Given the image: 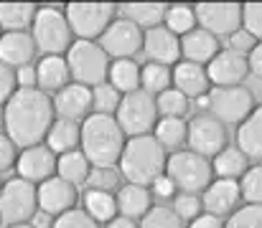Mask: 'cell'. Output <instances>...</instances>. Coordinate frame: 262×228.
<instances>
[{
    "instance_id": "cell-1",
    "label": "cell",
    "mask_w": 262,
    "mask_h": 228,
    "mask_svg": "<svg viewBox=\"0 0 262 228\" xmlns=\"http://www.w3.org/2000/svg\"><path fill=\"white\" fill-rule=\"evenodd\" d=\"M3 114H5L3 130L15 147L41 145L56 119L54 96L41 91L38 86L15 89L13 96L3 104Z\"/></svg>"
},
{
    "instance_id": "cell-2",
    "label": "cell",
    "mask_w": 262,
    "mask_h": 228,
    "mask_svg": "<svg viewBox=\"0 0 262 228\" xmlns=\"http://www.w3.org/2000/svg\"><path fill=\"white\" fill-rule=\"evenodd\" d=\"M79 130H82L79 150L87 155L92 167H117L120 155H122L125 142H127L117 119L112 114L92 112L79 124Z\"/></svg>"
},
{
    "instance_id": "cell-3",
    "label": "cell",
    "mask_w": 262,
    "mask_h": 228,
    "mask_svg": "<svg viewBox=\"0 0 262 228\" xmlns=\"http://www.w3.org/2000/svg\"><path fill=\"white\" fill-rule=\"evenodd\" d=\"M166 160H168L166 147L153 135H140V137H127L117 167L127 183L150 188L156 178L166 175Z\"/></svg>"
},
{
    "instance_id": "cell-4",
    "label": "cell",
    "mask_w": 262,
    "mask_h": 228,
    "mask_svg": "<svg viewBox=\"0 0 262 228\" xmlns=\"http://www.w3.org/2000/svg\"><path fill=\"white\" fill-rule=\"evenodd\" d=\"M31 36L36 41V48L43 56H64L69 51V46L74 43V33L69 28V20L64 15V8L56 5H38L33 26H31Z\"/></svg>"
},
{
    "instance_id": "cell-5",
    "label": "cell",
    "mask_w": 262,
    "mask_h": 228,
    "mask_svg": "<svg viewBox=\"0 0 262 228\" xmlns=\"http://www.w3.org/2000/svg\"><path fill=\"white\" fill-rule=\"evenodd\" d=\"M64 15L69 20L74 38L97 41L107 31V26L117 18V3L115 0H72L64 5Z\"/></svg>"
},
{
    "instance_id": "cell-6",
    "label": "cell",
    "mask_w": 262,
    "mask_h": 228,
    "mask_svg": "<svg viewBox=\"0 0 262 228\" xmlns=\"http://www.w3.org/2000/svg\"><path fill=\"white\" fill-rule=\"evenodd\" d=\"M64 59H67L72 81L84 84V86H97V84L107 81V71H110V61L112 59L102 51V46L97 41L74 38V43L69 46Z\"/></svg>"
},
{
    "instance_id": "cell-7",
    "label": "cell",
    "mask_w": 262,
    "mask_h": 228,
    "mask_svg": "<svg viewBox=\"0 0 262 228\" xmlns=\"http://www.w3.org/2000/svg\"><path fill=\"white\" fill-rule=\"evenodd\" d=\"M158 117L161 114H158V107H156V96L148 94L145 89H135L130 94H122L120 107L115 112V119L122 127L125 137L150 135Z\"/></svg>"
},
{
    "instance_id": "cell-8",
    "label": "cell",
    "mask_w": 262,
    "mask_h": 228,
    "mask_svg": "<svg viewBox=\"0 0 262 228\" xmlns=\"http://www.w3.org/2000/svg\"><path fill=\"white\" fill-rule=\"evenodd\" d=\"M166 175L181 193H204L214 180L211 162L191 150H173L166 160Z\"/></svg>"
},
{
    "instance_id": "cell-9",
    "label": "cell",
    "mask_w": 262,
    "mask_h": 228,
    "mask_svg": "<svg viewBox=\"0 0 262 228\" xmlns=\"http://www.w3.org/2000/svg\"><path fill=\"white\" fill-rule=\"evenodd\" d=\"M196 26L216 38H229L242 28V3L239 0H199L193 3Z\"/></svg>"
},
{
    "instance_id": "cell-10",
    "label": "cell",
    "mask_w": 262,
    "mask_h": 228,
    "mask_svg": "<svg viewBox=\"0 0 262 228\" xmlns=\"http://www.w3.org/2000/svg\"><path fill=\"white\" fill-rule=\"evenodd\" d=\"M36 213H38V193H36L33 183H28L23 178H13V180L3 183V188H0V221H5L8 226L28 223Z\"/></svg>"
},
{
    "instance_id": "cell-11",
    "label": "cell",
    "mask_w": 262,
    "mask_h": 228,
    "mask_svg": "<svg viewBox=\"0 0 262 228\" xmlns=\"http://www.w3.org/2000/svg\"><path fill=\"white\" fill-rule=\"evenodd\" d=\"M206 109L222 124H242L255 109V96L245 86H214L206 94Z\"/></svg>"
},
{
    "instance_id": "cell-12",
    "label": "cell",
    "mask_w": 262,
    "mask_h": 228,
    "mask_svg": "<svg viewBox=\"0 0 262 228\" xmlns=\"http://www.w3.org/2000/svg\"><path fill=\"white\" fill-rule=\"evenodd\" d=\"M97 43L102 46V51L115 61V59H133L140 48H143V28H138L133 20L117 15L107 31L97 38Z\"/></svg>"
},
{
    "instance_id": "cell-13",
    "label": "cell",
    "mask_w": 262,
    "mask_h": 228,
    "mask_svg": "<svg viewBox=\"0 0 262 228\" xmlns=\"http://www.w3.org/2000/svg\"><path fill=\"white\" fill-rule=\"evenodd\" d=\"M186 142L191 152L201 155V157H216L219 152L227 147V130L224 124L211 117V114H199L188 122V130H186Z\"/></svg>"
},
{
    "instance_id": "cell-14",
    "label": "cell",
    "mask_w": 262,
    "mask_h": 228,
    "mask_svg": "<svg viewBox=\"0 0 262 228\" xmlns=\"http://www.w3.org/2000/svg\"><path fill=\"white\" fill-rule=\"evenodd\" d=\"M36 193H38V211L49 213L51 218H59L64 216L67 211L77 208V200H79V190L77 185L61 180L59 175L43 180L36 185Z\"/></svg>"
},
{
    "instance_id": "cell-15",
    "label": "cell",
    "mask_w": 262,
    "mask_h": 228,
    "mask_svg": "<svg viewBox=\"0 0 262 228\" xmlns=\"http://www.w3.org/2000/svg\"><path fill=\"white\" fill-rule=\"evenodd\" d=\"M15 170H18V178L38 185V183H43V180L56 175V155L49 150L43 142L33 145V147H23L18 152Z\"/></svg>"
},
{
    "instance_id": "cell-16",
    "label": "cell",
    "mask_w": 262,
    "mask_h": 228,
    "mask_svg": "<svg viewBox=\"0 0 262 228\" xmlns=\"http://www.w3.org/2000/svg\"><path fill=\"white\" fill-rule=\"evenodd\" d=\"M54 109H56V114L61 119L84 122L94 112V107H92V86L69 81L64 89H59L54 94Z\"/></svg>"
},
{
    "instance_id": "cell-17",
    "label": "cell",
    "mask_w": 262,
    "mask_h": 228,
    "mask_svg": "<svg viewBox=\"0 0 262 228\" xmlns=\"http://www.w3.org/2000/svg\"><path fill=\"white\" fill-rule=\"evenodd\" d=\"M148 61L163 64V66H176L181 61V38L171 33L166 26H156L143 31V48H140Z\"/></svg>"
},
{
    "instance_id": "cell-18",
    "label": "cell",
    "mask_w": 262,
    "mask_h": 228,
    "mask_svg": "<svg viewBox=\"0 0 262 228\" xmlns=\"http://www.w3.org/2000/svg\"><path fill=\"white\" fill-rule=\"evenodd\" d=\"M242 200V190H239V183L237 180H227V178H216L209 183V188L201 193V206L206 213L216 216V218H224V216H232L237 211Z\"/></svg>"
},
{
    "instance_id": "cell-19",
    "label": "cell",
    "mask_w": 262,
    "mask_h": 228,
    "mask_svg": "<svg viewBox=\"0 0 262 228\" xmlns=\"http://www.w3.org/2000/svg\"><path fill=\"white\" fill-rule=\"evenodd\" d=\"M204 69H206V76L214 86H237L245 76L250 74L247 56H242L232 48H222Z\"/></svg>"
},
{
    "instance_id": "cell-20",
    "label": "cell",
    "mask_w": 262,
    "mask_h": 228,
    "mask_svg": "<svg viewBox=\"0 0 262 228\" xmlns=\"http://www.w3.org/2000/svg\"><path fill=\"white\" fill-rule=\"evenodd\" d=\"M38 48L31 36V31H3L0 33V61L18 69L26 64H33Z\"/></svg>"
},
{
    "instance_id": "cell-21",
    "label": "cell",
    "mask_w": 262,
    "mask_h": 228,
    "mask_svg": "<svg viewBox=\"0 0 262 228\" xmlns=\"http://www.w3.org/2000/svg\"><path fill=\"white\" fill-rule=\"evenodd\" d=\"M171 81H173L176 89L181 94H186L188 99H201L211 89L206 69L201 64H191V61H183V59L171 69Z\"/></svg>"
},
{
    "instance_id": "cell-22",
    "label": "cell",
    "mask_w": 262,
    "mask_h": 228,
    "mask_svg": "<svg viewBox=\"0 0 262 228\" xmlns=\"http://www.w3.org/2000/svg\"><path fill=\"white\" fill-rule=\"evenodd\" d=\"M166 8H168V3H161V0H120L117 3V13L122 18L133 20L143 31L163 26Z\"/></svg>"
},
{
    "instance_id": "cell-23",
    "label": "cell",
    "mask_w": 262,
    "mask_h": 228,
    "mask_svg": "<svg viewBox=\"0 0 262 228\" xmlns=\"http://www.w3.org/2000/svg\"><path fill=\"white\" fill-rule=\"evenodd\" d=\"M219 38L211 36L209 31L204 28H193L188 31L186 36H181V59L183 61H191V64H209L216 54H219Z\"/></svg>"
},
{
    "instance_id": "cell-24",
    "label": "cell",
    "mask_w": 262,
    "mask_h": 228,
    "mask_svg": "<svg viewBox=\"0 0 262 228\" xmlns=\"http://www.w3.org/2000/svg\"><path fill=\"white\" fill-rule=\"evenodd\" d=\"M72 81L69 66L64 56H41L36 61V86L46 94H56Z\"/></svg>"
},
{
    "instance_id": "cell-25",
    "label": "cell",
    "mask_w": 262,
    "mask_h": 228,
    "mask_svg": "<svg viewBox=\"0 0 262 228\" xmlns=\"http://www.w3.org/2000/svg\"><path fill=\"white\" fill-rule=\"evenodd\" d=\"M115 198H117V213L125 218H133V221H140L153 208V193L145 185L127 183L117 190Z\"/></svg>"
},
{
    "instance_id": "cell-26",
    "label": "cell",
    "mask_w": 262,
    "mask_h": 228,
    "mask_svg": "<svg viewBox=\"0 0 262 228\" xmlns=\"http://www.w3.org/2000/svg\"><path fill=\"white\" fill-rule=\"evenodd\" d=\"M36 10L33 0H0V31H31Z\"/></svg>"
},
{
    "instance_id": "cell-27",
    "label": "cell",
    "mask_w": 262,
    "mask_h": 228,
    "mask_svg": "<svg viewBox=\"0 0 262 228\" xmlns=\"http://www.w3.org/2000/svg\"><path fill=\"white\" fill-rule=\"evenodd\" d=\"M82 122H72V119H54L43 145L54 155H64V152L79 150V140H82V130H79Z\"/></svg>"
},
{
    "instance_id": "cell-28",
    "label": "cell",
    "mask_w": 262,
    "mask_h": 228,
    "mask_svg": "<svg viewBox=\"0 0 262 228\" xmlns=\"http://www.w3.org/2000/svg\"><path fill=\"white\" fill-rule=\"evenodd\" d=\"M237 147L250 160H262V104L237 127Z\"/></svg>"
},
{
    "instance_id": "cell-29",
    "label": "cell",
    "mask_w": 262,
    "mask_h": 228,
    "mask_svg": "<svg viewBox=\"0 0 262 228\" xmlns=\"http://www.w3.org/2000/svg\"><path fill=\"white\" fill-rule=\"evenodd\" d=\"M92 172V162L82 150H72L64 155H56V175L72 185H84Z\"/></svg>"
},
{
    "instance_id": "cell-30",
    "label": "cell",
    "mask_w": 262,
    "mask_h": 228,
    "mask_svg": "<svg viewBox=\"0 0 262 228\" xmlns=\"http://www.w3.org/2000/svg\"><path fill=\"white\" fill-rule=\"evenodd\" d=\"M107 81L120 94H130V91L140 89V64L135 59H115V61H110Z\"/></svg>"
},
{
    "instance_id": "cell-31",
    "label": "cell",
    "mask_w": 262,
    "mask_h": 228,
    "mask_svg": "<svg viewBox=\"0 0 262 228\" xmlns=\"http://www.w3.org/2000/svg\"><path fill=\"white\" fill-rule=\"evenodd\" d=\"M247 167H250V157L239 150L237 145L234 147H224L214 157V162H211L214 175L216 178H227V180H239L247 172Z\"/></svg>"
},
{
    "instance_id": "cell-32",
    "label": "cell",
    "mask_w": 262,
    "mask_h": 228,
    "mask_svg": "<svg viewBox=\"0 0 262 228\" xmlns=\"http://www.w3.org/2000/svg\"><path fill=\"white\" fill-rule=\"evenodd\" d=\"M186 130L188 122H183L181 117H158L156 127H153V137L166 147V150H176L186 142Z\"/></svg>"
},
{
    "instance_id": "cell-33",
    "label": "cell",
    "mask_w": 262,
    "mask_h": 228,
    "mask_svg": "<svg viewBox=\"0 0 262 228\" xmlns=\"http://www.w3.org/2000/svg\"><path fill=\"white\" fill-rule=\"evenodd\" d=\"M84 211L97 223H110L117 213V198L107 190H87L84 195Z\"/></svg>"
},
{
    "instance_id": "cell-34",
    "label": "cell",
    "mask_w": 262,
    "mask_h": 228,
    "mask_svg": "<svg viewBox=\"0 0 262 228\" xmlns=\"http://www.w3.org/2000/svg\"><path fill=\"white\" fill-rule=\"evenodd\" d=\"M163 26L176 33L178 38L186 36L188 31L196 28V13H193V5L191 3H171L166 8V18H163Z\"/></svg>"
},
{
    "instance_id": "cell-35",
    "label": "cell",
    "mask_w": 262,
    "mask_h": 228,
    "mask_svg": "<svg viewBox=\"0 0 262 228\" xmlns=\"http://www.w3.org/2000/svg\"><path fill=\"white\" fill-rule=\"evenodd\" d=\"M168 86H173L171 66H163V64H156V61H148V64L140 66V89H145L148 94L158 96Z\"/></svg>"
},
{
    "instance_id": "cell-36",
    "label": "cell",
    "mask_w": 262,
    "mask_h": 228,
    "mask_svg": "<svg viewBox=\"0 0 262 228\" xmlns=\"http://www.w3.org/2000/svg\"><path fill=\"white\" fill-rule=\"evenodd\" d=\"M191 99L186 96V94H181L176 86H168L166 91H161L158 96H156V107H158V114L161 117H186V112H188V104Z\"/></svg>"
},
{
    "instance_id": "cell-37",
    "label": "cell",
    "mask_w": 262,
    "mask_h": 228,
    "mask_svg": "<svg viewBox=\"0 0 262 228\" xmlns=\"http://www.w3.org/2000/svg\"><path fill=\"white\" fill-rule=\"evenodd\" d=\"M120 99H122V94H120L110 81L92 86V107H94V112H99V114H112V117H115V112H117V107H120Z\"/></svg>"
},
{
    "instance_id": "cell-38",
    "label": "cell",
    "mask_w": 262,
    "mask_h": 228,
    "mask_svg": "<svg viewBox=\"0 0 262 228\" xmlns=\"http://www.w3.org/2000/svg\"><path fill=\"white\" fill-rule=\"evenodd\" d=\"M138 228H186L183 221L176 216V211L171 206H153L143 218Z\"/></svg>"
},
{
    "instance_id": "cell-39",
    "label": "cell",
    "mask_w": 262,
    "mask_h": 228,
    "mask_svg": "<svg viewBox=\"0 0 262 228\" xmlns=\"http://www.w3.org/2000/svg\"><path fill=\"white\" fill-rule=\"evenodd\" d=\"M239 190H242V198L247 203L262 206V165L247 167V172L239 180Z\"/></svg>"
},
{
    "instance_id": "cell-40",
    "label": "cell",
    "mask_w": 262,
    "mask_h": 228,
    "mask_svg": "<svg viewBox=\"0 0 262 228\" xmlns=\"http://www.w3.org/2000/svg\"><path fill=\"white\" fill-rule=\"evenodd\" d=\"M224 228H262V206L247 203L245 208H237L227 218Z\"/></svg>"
},
{
    "instance_id": "cell-41",
    "label": "cell",
    "mask_w": 262,
    "mask_h": 228,
    "mask_svg": "<svg viewBox=\"0 0 262 228\" xmlns=\"http://www.w3.org/2000/svg\"><path fill=\"white\" fill-rule=\"evenodd\" d=\"M87 185H89V190H107V193L122 188L120 185V172L115 167H92V172H89V178H87Z\"/></svg>"
},
{
    "instance_id": "cell-42",
    "label": "cell",
    "mask_w": 262,
    "mask_h": 228,
    "mask_svg": "<svg viewBox=\"0 0 262 228\" xmlns=\"http://www.w3.org/2000/svg\"><path fill=\"white\" fill-rule=\"evenodd\" d=\"M171 208L176 211V216L181 221H193L196 216L204 213V206H201V195L199 193H178L176 195V203Z\"/></svg>"
},
{
    "instance_id": "cell-43",
    "label": "cell",
    "mask_w": 262,
    "mask_h": 228,
    "mask_svg": "<svg viewBox=\"0 0 262 228\" xmlns=\"http://www.w3.org/2000/svg\"><path fill=\"white\" fill-rule=\"evenodd\" d=\"M242 28L250 31L257 41H262V0L242 3Z\"/></svg>"
},
{
    "instance_id": "cell-44",
    "label": "cell",
    "mask_w": 262,
    "mask_h": 228,
    "mask_svg": "<svg viewBox=\"0 0 262 228\" xmlns=\"http://www.w3.org/2000/svg\"><path fill=\"white\" fill-rule=\"evenodd\" d=\"M51 228H99V223L89 216L84 208H72L64 216L54 218V226Z\"/></svg>"
},
{
    "instance_id": "cell-45",
    "label": "cell",
    "mask_w": 262,
    "mask_h": 228,
    "mask_svg": "<svg viewBox=\"0 0 262 228\" xmlns=\"http://www.w3.org/2000/svg\"><path fill=\"white\" fill-rule=\"evenodd\" d=\"M232 51H237V54H242V56H247L255 46H257V38L250 33V31H245V28H239V31H234L232 36H229V43H227Z\"/></svg>"
},
{
    "instance_id": "cell-46",
    "label": "cell",
    "mask_w": 262,
    "mask_h": 228,
    "mask_svg": "<svg viewBox=\"0 0 262 228\" xmlns=\"http://www.w3.org/2000/svg\"><path fill=\"white\" fill-rule=\"evenodd\" d=\"M15 89H18V84H15V69L0 61V107L13 96Z\"/></svg>"
},
{
    "instance_id": "cell-47",
    "label": "cell",
    "mask_w": 262,
    "mask_h": 228,
    "mask_svg": "<svg viewBox=\"0 0 262 228\" xmlns=\"http://www.w3.org/2000/svg\"><path fill=\"white\" fill-rule=\"evenodd\" d=\"M15 160H18V147L5 132H0V172L15 167Z\"/></svg>"
},
{
    "instance_id": "cell-48",
    "label": "cell",
    "mask_w": 262,
    "mask_h": 228,
    "mask_svg": "<svg viewBox=\"0 0 262 228\" xmlns=\"http://www.w3.org/2000/svg\"><path fill=\"white\" fill-rule=\"evenodd\" d=\"M15 84L18 89H31L36 86V64H26L15 69Z\"/></svg>"
},
{
    "instance_id": "cell-49",
    "label": "cell",
    "mask_w": 262,
    "mask_h": 228,
    "mask_svg": "<svg viewBox=\"0 0 262 228\" xmlns=\"http://www.w3.org/2000/svg\"><path fill=\"white\" fill-rule=\"evenodd\" d=\"M150 193H153V195H158V198H173L176 195L173 180H171L168 175L156 178V180H153V185H150Z\"/></svg>"
},
{
    "instance_id": "cell-50",
    "label": "cell",
    "mask_w": 262,
    "mask_h": 228,
    "mask_svg": "<svg viewBox=\"0 0 262 228\" xmlns=\"http://www.w3.org/2000/svg\"><path fill=\"white\" fill-rule=\"evenodd\" d=\"M247 69L252 71L255 79L262 81V41H257V46L247 54Z\"/></svg>"
},
{
    "instance_id": "cell-51",
    "label": "cell",
    "mask_w": 262,
    "mask_h": 228,
    "mask_svg": "<svg viewBox=\"0 0 262 228\" xmlns=\"http://www.w3.org/2000/svg\"><path fill=\"white\" fill-rule=\"evenodd\" d=\"M188 228H224V223H222V218H216L211 213H201L193 221H188Z\"/></svg>"
},
{
    "instance_id": "cell-52",
    "label": "cell",
    "mask_w": 262,
    "mask_h": 228,
    "mask_svg": "<svg viewBox=\"0 0 262 228\" xmlns=\"http://www.w3.org/2000/svg\"><path fill=\"white\" fill-rule=\"evenodd\" d=\"M104 228H138V221L125 218V216H115L110 223H104Z\"/></svg>"
},
{
    "instance_id": "cell-53",
    "label": "cell",
    "mask_w": 262,
    "mask_h": 228,
    "mask_svg": "<svg viewBox=\"0 0 262 228\" xmlns=\"http://www.w3.org/2000/svg\"><path fill=\"white\" fill-rule=\"evenodd\" d=\"M10 228H33L31 223H15V226H10Z\"/></svg>"
},
{
    "instance_id": "cell-54",
    "label": "cell",
    "mask_w": 262,
    "mask_h": 228,
    "mask_svg": "<svg viewBox=\"0 0 262 228\" xmlns=\"http://www.w3.org/2000/svg\"><path fill=\"white\" fill-rule=\"evenodd\" d=\"M3 124H5V114H3V107H0V130H3Z\"/></svg>"
},
{
    "instance_id": "cell-55",
    "label": "cell",
    "mask_w": 262,
    "mask_h": 228,
    "mask_svg": "<svg viewBox=\"0 0 262 228\" xmlns=\"http://www.w3.org/2000/svg\"><path fill=\"white\" fill-rule=\"evenodd\" d=\"M0 188H3V180H0Z\"/></svg>"
},
{
    "instance_id": "cell-56",
    "label": "cell",
    "mask_w": 262,
    "mask_h": 228,
    "mask_svg": "<svg viewBox=\"0 0 262 228\" xmlns=\"http://www.w3.org/2000/svg\"><path fill=\"white\" fill-rule=\"evenodd\" d=\"M67 3H72V0H67Z\"/></svg>"
},
{
    "instance_id": "cell-57",
    "label": "cell",
    "mask_w": 262,
    "mask_h": 228,
    "mask_svg": "<svg viewBox=\"0 0 262 228\" xmlns=\"http://www.w3.org/2000/svg\"><path fill=\"white\" fill-rule=\"evenodd\" d=\"M161 3H166V0H161Z\"/></svg>"
},
{
    "instance_id": "cell-58",
    "label": "cell",
    "mask_w": 262,
    "mask_h": 228,
    "mask_svg": "<svg viewBox=\"0 0 262 228\" xmlns=\"http://www.w3.org/2000/svg\"><path fill=\"white\" fill-rule=\"evenodd\" d=\"M0 33H3V31H0Z\"/></svg>"
}]
</instances>
